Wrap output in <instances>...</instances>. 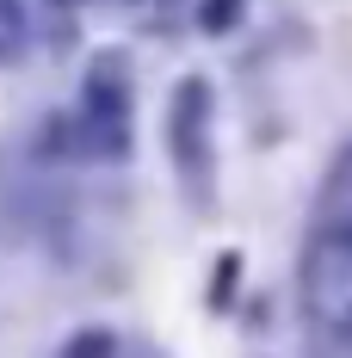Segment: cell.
<instances>
[{"label":"cell","instance_id":"1","mask_svg":"<svg viewBox=\"0 0 352 358\" xmlns=\"http://www.w3.org/2000/svg\"><path fill=\"white\" fill-rule=\"evenodd\" d=\"M303 285H309V309H316L340 340H352V222L316 241Z\"/></svg>","mask_w":352,"mask_h":358},{"label":"cell","instance_id":"2","mask_svg":"<svg viewBox=\"0 0 352 358\" xmlns=\"http://www.w3.org/2000/svg\"><path fill=\"white\" fill-rule=\"evenodd\" d=\"M211 25H229V0H211Z\"/></svg>","mask_w":352,"mask_h":358}]
</instances>
